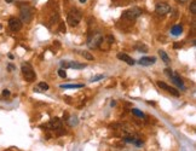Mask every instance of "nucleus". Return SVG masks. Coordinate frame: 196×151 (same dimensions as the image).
<instances>
[{
  "mask_svg": "<svg viewBox=\"0 0 196 151\" xmlns=\"http://www.w3.org/2000/svg\"><path fill=\"white\" fill-rule=\"evenodd\" d=\"M81 56H82V57H85L86 59L93 60V56H92V55H90L89 52H85V51H84V52H81Z\"/></svg>",
  "mask_w": 196,
  "mask_h": 151,
  "instance_id": "nucleus-19",
  "label": "nucleus"
},
{
  "mask_svg": "<svg viewBox=\"0 0 196 151\" xmlns=\"http://www.w3.org/2000/svg\"><path fill=\"white\" fill-rule=\"evenodd\" d=\"M155 60H156L155 57H143V58H140V59H139L138 63H139L140 65L149 67V65H153V64L155 63Z\"/></svg>",
  "mask_w": 196,
  "mask_h": 151,
  "instance_id": "nucleus-10",
  "label": "nucleus"
},
{
  "mask_svg": "<svg viewBox=\"0 0 196 151\" xmlns=\"http://www.w3.org/2000/svg\"><path fill=\"white\" fill-rule=\"evenodd\" d=\"M155 11H156L158 15L163 16V15H166V13H168L171 11V7L166 2H158L156 6H155Z\"/></svg>",
  "mask_w": 196,
  "mask_h": 151,
  "instance_id": "nucleus-6",
  "label": "nucleus"
},
{
  "mask_svg": "<svg viewBox=\"0 0 196 151\" xmlns=\"http://www.w3.org/2000/svg\"><path fill=\"white\" fill-rule=\"evenodd\" d=\"M21 18L26 23L31 22V20H32V10H31V7L28 5H23L21 7Z\"/></svg>",
  "mask_w": 196,
  "mask_h": 151,
  "instance_id": "nucleus-5",
  "label": "nucleus"
},
{
  "mask_svg": "<svg viewBox=\"0 0 196 151\" xmlns=\"http://www.w3.org/2000/svg\"><path fill=\"white\" fill-rule=\"evenodd\" d=\"M174 47H176V49H178V47H182V44H180V45H179V44H176V45H174Z\"/></svg>",
  "mask_w": 196,
  "mask_h": 151,
  "instance_id": "nucleus-29",
  "label": "nucleus"
},
{
  "mask_svg": "<svg viewBox=\"0 0 196 151\" xmlns=\"http://www.w3.org/2000/svg\"><path fill=\"white\" fill-rule=\"evenodd\" d=\"M158 86L160 87V88H162V90L167 91L168 93H171V94H173L174 97H179V92L176 90V88H173V87H171V86H168L167 84H165L162 81H158Z\"/></svg>",
  "mask_w": 196,
  "mask_h": 151,
  "instance_id": "nucleus-7",
  "label": "nucleus"
},
{
  "mask_svg": "<svg viewBox=\"0 0 196 151\" xmlns=\"http://www.w3.org/2000/svg\"><path fill=\"white\" fill-rule=\"evenodd\" d=\"M136 50L139 51V52H148V47H147L145 45H143L142 42H138V44L136 45Z\"/></svg>",
  "mask_w": 196,
  "mask_h": 151,
  "instance_id": "nucleus-16",
  "label": "nucleus"
},
{
  "mask_svg": "<svg viewBox=\"0 0 196 151\" xmlns=\"http://www.w3.org/2000/svg\"><path fill=\"white\" fill-rule=\"evenodd\" d=\"M103 42V35L99 31H92L87 38V46L91 50H95L99 47V45Z\"/></svg>",
  "mask_w": 196,
  "mask_h": 151,
  "instance_id": "nucleus-1",
  "label": "nucleus"
},
{
  "mask_svg": "<svg viewBox=\"0 0 196 151\" xmlns=\"http://www.w3.org/2000/svg\"><path fill=\"white\" fill-rule=\"evenodd\" d=\"M81 87H84L82 85H61V88H81Z\"/></svg>",
  "mask_w": 196,
  "mask_h": 151,
  "instance_id": "nucleus-17",
  "label": "nucleus"
},
{
  "mask_svg": "<svg viewBox=\"0 0 196 151\" xmlns=\"http://www.w3.org/2000/svg\"><path fill=\"white\" fill-rule=\"evenodd\" d=\"M57 20H58V15L56 13V15L52 16V18H51V21H50V24H53V22H56Z\"/></svg>",
  "mask_w": 196,
  "mask_h": 151,
  "instance_id": "nucleus-25",
  "label": "nucleus"
},
{
  "mask_svg": "<svg viewBox=\"0 0 196 151\" xmlns=\"http://www.w3.org/2000/svg\"><path fill=\"white\" fill-rule=\"evenodd\" d=\"M81 17H82V15H81V11H80V10H78V9H71V10L69 11V13H68L67 22L69 23L70 27H76V26L80 23Z\"/></svg>",
  "mask_w": 196,
  "mask_h": 151,
  "instance_id": "nucleus-2",
  "label": "nucleus"
},
{
  "mask_svg": "<svg viewBox=\"0 0 196 151\" xmlns=\"http://www.w3.org/2000/svg\"><path fill=\"white\" fill-rule=\"evenodd\" d=\"M132 114H134V115L138 116V117H144V114H143L142 111H139L138 109H132Z\"/></svg>",
  "mask_w": 196,
  "mask_h": 151,
  "instance_id": "nucleus-18",
  "label": "nucleus"
},
{
  "mask_svg": "<svg viewBox=\"0 0 196 151\" xmlns=\"http://www.w3.org/2000/svg\"><path fill=\"white\" fill-rule=\"evenodd\" d=\"M60 33H65V26H64V23H61V26H60Z\"/></svg>",
  "mask_w": 196,
  "mask_h": 151,
  "instance_id": "nucleus-26",
  "label": "nucleus"
},
{
  "mask_svg": "<svg viewBox=\"0 0 196 151\" xmlns=\"http://www.w3.org/2000/svg\"><path fill=\"white\" fill-rule=\"evenodd\" d=\"M190 11H191L193 15H195L196 13V2L195 1H193V2L190 4Z\"/></svg>",
  "mask_w": 196,
  "mask_h": 151,
  "instance_id": "nucleus-21",
  "label": "nucleus"
},
{
  "mask_svg": "<svg viewBox=\"0 0 196 151\" xmlns=\"http://www.w3.org/2000/svg\"><path fill=\"white\" fill-rule=\"evenodd\" d=\"M182 31H183V27H182V26H174V27L172 28V30H171L172 35H174V36L180 35V34H182Z\"/></svg>",
  "mask_w": 196,
  "mask_h": 151,
  "instance_id": "nucleus-15",
  "label": "nucleus"
},
{
  "mask_svg": "<svg viewBox=\"0 0 196 151\" xmlns=\"http://www.w3.org/2000/svg\"><path fill=\"white\" fill-rule=\"evenodd\" d=\"M159 55H160L161 59H162L163 62H165V64H167V65H168V64L171 63V59H169L168 55H167V53H166L165 51H162V50H160V51H159Z\"/></svg>",
  "mask_w": 196,
  "mask_h": 151,
  "instance_id": "nucleus-14",
  "label": "nucleus"
},
{
  "mask_svg": "<svg viewBox=\"0 0 196 151\" xmlns=\"http://www.w3.org/2000/svg\"><path fill=\"white\" fill-rule=\"evenodd\" d=\"M5 1H6V2H12L13 0H5Z\"/></svg>",
  "mask_w": 196,
  "mask_h": 151,
  "instance_id": "nucleus-31",
  "label": "nucleus"
},
{
  "mask_svg": "<svg viewBox=\"0 0 196 151\" xmlns=\"http://www.w3.org/2000/svg\"><path fill=\"white\" fill-rule=\"evenodd\" d=\"M178 1H179V2H182V4H183V2H187V1H188V0H178Z\"/></svg>",
  "mask_w": 196,
  "mask_h": 151,
  "instance_id": "nucleus-30",
  "label": "nucleus"
},
{
  "mask_svg": "<svg viewBox=\"0 0 196 151\" xmlns=\"http://www.w3.org/2000/svg\"><path fill=\"white\" fill-rule=\"evenodd\" d=\"M140 15H142V10H140V9H138V7H132V9L125 11V12L122 13V17H124V18H127V20H130V21H133V20L138 18Z\"/></svg>",
  "mask_w": 196,
  "mask_h": 151,
  "instance_id": "nucleus-4",
  "label": "nucleus"
},
{
  "mask_svg": "<svg viewBox=\"0 0 196 151\" xmlns=\"http://www.w3.org/2000/svg\"><path fill=\"white\" fill-rule=\"evenodd\" d=\"M80 2H82V4H84V2H86V0H80Z\"/></svg>",
  "mask_w": 196,
  "mask_h": 151,
  "instance_id": "nucleus-32",
  "label": "nucleus"
},
{
  "mask_svg": "<svg viewBox=\"0 0 196 151\" xmlns=\"http://www.w3.org/2000/svg\"><path fill=\"white\" fill-rule=\"evenodd\" d=\"M69 68H71V69H84V68H86V64L78 63V62H69Z\"/></svg>",
  "mask_w": 196,
  "mask_h": 151,
  "instance_id": "nucleus-13",
  "label": "nucleus"
},
{
  "mask_svg": "<svg viewBox=\"0 0 196 151\" xmlns=\"http://www.w3.org/2000/svg\"><path fill=\"white\" fill-rule=\"evenodd\" d=\"M39 88H41L42 91H47L49 90V85L45 84V82H40L39 84Z\"/></svg>",
  "mask_w": 196,
  "mask_h": 151,
  "instance_id": "nucleus-20",
  "label": "nucleus"
},
{
  "mask_svg": "<svg viewBox=\"0 0 196 151\" xmlns=\"http://www.w3.org/2000/svg\"><path fill=\"white\" fill-rule=\"evenodd\" d=\"M118 58L120 60H122V62H125V63H127L129 65H134L136 64L134 59L132 57H130L129 55H126V53H118Z\"/></svg>",
  "mask_w": 196,
  "mask_h": 151,
  "instance_id": "nucleus-9",
  "label": "nucleus"
},
{
  "mask_svg": "<svg viewBox=\"0 0 196 151\" xmlns=\"http://www.w3.org/2000/svg\"><path fill=\"white\" fill-rule=\"evenodd\" d=\"M58 75H60L61 77L65 79V77H67V73H65V69H60V70H58Z\"/></svg>",
  "mask_w": 196,
  "mask_h": 151,
  "instance_id": "nucleus-22",
  "label": "nucleus"
},
{
  "mask_svg": "<svg viewBox=\"0 0 196 151\" xmlns=\"http://www.w3.org/2000/svg\"><path fill=\"white\" fill-rule=\"evenodd\" d=\"M104 77V75H98V76H95V77H92L91 79V82H96V81H98V80H102Z\"/></svg>",
  "mask_w": 196,
  "mask_h": 151,
  "instance_id": "nucleus-23",
  "label": "nucleus"
},
{
  "mask_svg": "<svg viewBox=\"0 0 196 151\" xmlns=\"http://www.w3.org/2000/svg\"><path fill=\"white\" fill-rule=\"evenodd\" d=\"M2 94H4V95H6V97H7V95H10V91H9V90H4V91H2Z\"/></svg>",
  "mask_w": 196,
  "mask_h": 151,
  "instance_id": "nucleus-27",
  "label": "nucleus"
},
{
  "mask_svg": "<svg viewBox=\"0 0 196 151\" xmlns=\"http://www.w3.org/2000/svg\"><path fill=\"white\" fill-rule=\"evenodd\" d=\"M52 129H61V126H62V122L58 117H55L50 121V124H49Z\"/></svg>",
  "mask_w": 196,
  "mask_h": 151,
  "instance_id": "nucleus-12",
  "label": "nucleus"
},
{
  "mask_svg": "<svg viewBox=\"0 0 196 151\" xmlns=\"http://www.w3.org/2000/svg\"><path fill=\"white\" fill-rule=\"evenodd\" d=\"M171 77V80L173 81V84L174 85H177L179 88H182V90H185V86H184V84H183V81H182V79L180 77H178L177 75H172V76H169Z\"/></svg>",
  "mask_w": 196,
  "mask_h": 151,
  "instance_id": "nucleus-11",
  "label": "nucleus"
},
{
  "mask_svg": "<svg viewBox=\"0 0 196 151\" xmlns=\"http://www.w3.org/2000/svg\"><path fill=\"white\" fill-rule=\"evenodd\" d=\"M69 124H70V126H75V124H76V123H78V121H76V117H70V119H69Z\"/></svg>",
  "mask_w": 196,
  "mask_h": 151,
  "instance_id": "nucleus-24",
  "label": "nucleus"
},
{
  "mask_svg": "<svg viewBox=\"0 0 196 151\" xmlns=\"http://www.w3.org/2000/svg\"><path fill=\"white\" fill-rule=\"evenodd\" d=\"M108 40H109V44H113V41H114V38H113L111 35H109V36H108Z\"/></svg>",
  "mask_w": 196,
  "mask_h": 151,
  "instance_id": "nucleus-28",
  "label": "nucleus"
},
{
  "mask_svg": "<svg viewBox=\"0 0 196 151\" xmlns=\"http://www.w3.org/2000/svg\"><path fill=\"white\" fill-rule=\"evenodd\" d=\"M22 74H23L24 79H26L28 82H33V81L35 80V77H36L35 71L33 70L32 65H29V64H23V65H22Z\"/></svg>",
  "mask_w": 196,
  "mask_h": 151,
  "instance_id": "nucleus-3",
  "label": "nucleus"
},
{
  "mask_svg": "<svg viewBox=\"0 0 196 151\" xmlns=\"http://www.w3.org/2000/svg\"><path fill=\"white\" fill-rule=\"evenodd\" d=\"M9 27L12 31H18L22 28V22L18 18H11L9 21Z\"/></svg>",
  "mask_w": 196,
  "mask_h": 151,
  "instance_id": "nucleus-8",
  "label": "nucleus"
}]
</instances>
